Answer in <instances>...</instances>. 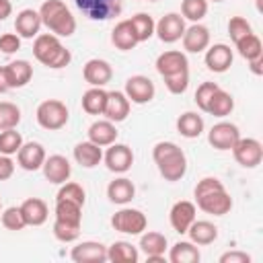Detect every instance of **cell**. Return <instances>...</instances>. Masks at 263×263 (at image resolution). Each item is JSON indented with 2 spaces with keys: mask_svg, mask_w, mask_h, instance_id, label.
Wrapping results in <instances>:
<instances>
[{
  "mask_svg": "<svg viewBox=\"0 0 263 263\" xmlns=\"http://www.w3.org/2000/svg\"><path fill=\"white\" fill-rule=\"evenodd\" d=\"M68 107L58 101V99H47L43 103H39L37 111H35V119L37 123L43 127V129H49V132H55V129H62L66 123H68Z\"/></svg>",
  "mask_w": 263,
  "mask_h": 263,
  "instance_id": "obj_5",
  "label": "cell"
},
{
  "mask_svg": "<svg viewBox=\"0 0 263 263\" xmlns=\"http://www.w3.org/2000/svg\"><path fill=\"white\" fill-rule=\"evenodd\" d=\"M107 261L111 263H138L140 251L127 240H115L111 247H107Z\"/></svg>",
  "mask_w": 263,
  "mask_h": 263,
  "instance_id": "obj_30",
  "label": "cell"
},
{
  "mask_svg": "<svg viewBox=\"0 0 263 263\" xmlns=\"http://www.w3.org/2000/svg\"><path fill=\"white\" fill-rule=\"evenodd\" d=\"M232 109H234V99H232V95L226 92L224 88H218V90L212 95L205 113H210V115H214V117H226V115L232 113Z\"/></svg>",
  "mask_w": 263,
  "mask_h": 263,
  "instance_id": "obj_36",
  "label": "cell"
},
{
  "mask_svg": "<svg viewBox=\"0 0 263 263\" xmlns=\"http://www.w3.org/2000/svg\"><path fill=\"white\" fill-rule=\"evenodd\" d=\"M10 86H8V78H6V68L0 66V95L2 92H8Z\"/></svg>",
  "mask_w": 263,
  "mask_h": 263,
  "instance_id": "obj_53",
  "label": "cell"
},
{
  "mask_svg": "<svg viewBox=\"0 0 263 263\" xmlns=\"http://www.w3.org/2000/svg\"><path fill=\"white\" fill-rule=\"evenodd\" d=\"M255 2H257V6H259V8H261V0H255Z\"/></svg>",
  "mask_w": 263,
  "mask_h": 263,
  "instance_id": "obj_54",
  "label": "cell"
},
{
  "mask_svg": "<svg viewBox=\"0 0 263 263\" xmlns=\"http://www.w3.org/2000/svg\"><path fill=\"white\" fill-rule=\"evenodd\" d=\"M238 138H240L238 125L230 123V121H218L208 132V142L216 150H232V146L238 142Z\"/></svg>",
  "mask_w": 263,
  "mask_h": 263,
  "instance_id": "obj_10",
  "label": "cell"
},
{
  "mask_svg": "<svg viewBox=\"0 0 263 263\" xmlns=\"http://www.w3.org/2000/svg\"><path fill=\"white\" fill-rule=\"evenodd\" d=\"M74 160L84 168H92L103 160V150H101V146L92 144L90 140L78 142L74 146Z\"/></svg>",
  "mask_w": 263,
  "mask_h": 263,
  "instance_id": "obj_29",
  "label": "cell"
},
{
  "mask_svg": "<svg viewBox=\"0 0 263 263\" xmlns=\"http://www.w3.org/2000/svg\"><path fill=\"white\" fill-rule=\"evenodd\" d=\"M70 259L76 263H105L107 247L97 240H82L70 251Z\"/></svg>",
  "mask_w": 263,
  "mask_h": 263,
  "instance_id": "obj_13",
  "label": "cell"
},
{
  "mask_svg": "<svg viewBox=\"0 0 263 263\" xmlns=\"http://www.w3.org/2000/svg\"><path fill=\"white\" fill-rule=\"evenodd\" d=\"M168 220L175 232L179 234H187V228L191 226V222L195 220V203L181 199L177 203H173L171 212H168Z\"/></svg>",
  "mask_w": 263,
  "mask_h": 263,
  "instance_id": "obj_19",
  "label": "cell"
},
{
  "mask_svg": "<svg viewBox=\"0 0 263 263\" xmlns=\"http://www.w3.org/2000/svg\"><path fill=\"white\" fill-rule=\"evenodd\" d=\"M185 18L179 14V12H168V14H164L158 23H156V27H154V33H156V37L162 41V43H175V41H179L181 37H183V33H185Z\"/></svg>",
  "mask_w": 263,
  "mask_h": 263,
  "instance_id": "obj_11",
  "label": "cell"
},
{
  "mask_svg": "<svg viewBox=\"0 0 263 263\" xmlns=\"http://www.w3.org/2000/svg\"><path fill=\"white\" fill-rule=\"evenodd\" d=\"M138 247H140V251L146 257H162L164 251H166V247H168V242H166V236L164 234L150 230V232H142Z\"/></svg>",
  "mask_w": 263,
  "mask_h": 263,
  "instance_id": "obj_33",
  "label": "cell"
},
{
  "mask_svg": "<svg viewBox=\"0 0 263 263\" xmlns=\"http://www.w3.org/2000/svg\"><path fill=\"white\" fill-rule=\"evenodd\" d=\"M148 2H158V0H148Z\"/></svg>",
  "mask_w": 263,
  "mask_h": 263,
  "instance_id": "obj_55",
  "label": "cell"
},
{
  "mask_svg": "<svg viewBox=\"0 0 263 263\" xmlns=\"http://www.w3.org/2000/svg\"><path fill=\"white\" fill-rule=\"evenodd\" d=\"M21 49V37L16 33H2L0 35V51L10 55Z\"/></svg>",
  "mask_w": 263,
  "mask_h": 263,
  "instance_id": "obj_48",
  "label": "cell"
},
{
  "mask_svg": "<svg viewBox=\"0 0 263 263\" xmlns=\"http://www.w3.org/2000/svg\"><path fill=\"white\" fill-rule=\"evenodd\" d=\"M129 105L132 103L123 90H111V92H107V103H105L103 115H105V119L119 123L129 115Z\"/></svg>",
  "mask_w": 263,
  "mask_h": 263,
  "instance_id": "obj_21",
  "label": "cell"
},
{
  "mask_svg": "<svg viewBox=\"0 0 263 263\" xmlns=\"http://www.w3.org/2000/svg\"><path fill=\"white\" fill-rule=\"evenodd\" d=\"M152 158L164 181H181L187 173V156L175 142H158L152 148Z\"/></svg>",
  "mask_w": 263,
  "mask_h": 263,
  "instance_id": "obj_2",
  "label": "cell"
},
{
  "mask_svg": "<svg viewBox=\"0 0 263 263\" xmlns=\"http://www.w3.org/2000/svg\"><path fill=\"white\" fill-rule=\"evenodd\" d=\"M212 2H222V0H212Z\"/></svg>",
  "mask_w": 263,
  "mask_h": 263,
  "instance_id": "obj_56",
  "label": "cell"
},
{
  "mask_svg": "<svg viewBox=\"0 0 263 263\" xmlns=\"http://www.w3.org/2000/svg\"><path fill=\"white\" fill-rule=\"evenodd\" d=\"M0 220H2V226L6 228V230H23L25 226H27V222H25V218H23V212H21V208H16V205H10V208H6L4 212H2V216H0Z\"/></svg>",
  "mask_w": 263,
  "mask_h": 263,
  "instance_id": "obj_43",
  "label": "cell"
},
{
  "mask_svg": "<svg viewBox=\"0 0 263 263\" xmlns=\"http://www.w3.org/2000/svg\"><path fill=\"white\" fill-rule=\"evenodd\" d=\"M187 234H189L191 242H195L199 247H205V245H212L218 238V228L210 220H193L191 226L187 228Z\"/></svg>",
  "mask_w": 263,
  "mask_h": 263,
  "instance_id": "obj_27",
  "label": "cell"
},
{
  "mask_svg": "<svg viewBox=\"0 0 263 263\" xmlns=\"http://www.w3.org/2000/svg\"><path fill=\"white\" fill-rule=\"evenodd\" d=\"M234 47H236V51L240 53V58H245L247 62H249V60H253V58L263 55L261 39H259L255 33H249V35H245L242 39H238V41L234 43Z\"/></svg>",
  "mask_w": 263,
  "mask_h": 263,
  "instance_id": "obj_37",
  "label": "cell"
},
{
  "mask_svg": "<svg viewBox=\"0 0 263 263\" xmlns=\"http://www.w3.org/2000/svg\"><path fill=\"white\" fill-rule=\"evenodd\" d=\"M21 146H23V136L16 132V127L0 129V154L12 156L18 152Z\"/></svg>",
  "mask_w": 263,
  "mask_h": 263,
  "instance_id": "obj_39",
  "label": "cell"
},
{
  "mask_svg": "<svg viewBox=\"0 0 263 263\" xmlns=\"http://www.w3.org/2000/svg\"><path fill=\"white\" fill-rule=\"evenodd\" d=\"M12 14V4L10 0H0V21H6Z\"/></svg>",
  "mask_w": 263,
  "mask_h": 263,
  "instance_id": "obj_52",
  "label": "cell"
},
{
  "mask_svg": "<svg viewBox=\"0 0 263 263\" xmlns=\"http://www.w3.org/2000/svg\"><path fill=\"white\" fill-rule=\"evenodd\" d=\"M249 33H253V29H251V23L245 16H232L228 21V35H230L232 43H236L238 39H242Z\"/></svg>",
  "mask_w": 263,
  "mask_h": 263,
  "instance_id": "obj_46",
  "label": "cell"
},
{
  "mask_svg": "<svg viewBox=\"0 0 263 263\" xmlns=\"http://www.w3.org/2000/svg\"><path fill=\"white\" fill-rule=\"evenodd\" d=\"M195 203L201 212L212 216H224L232 210V197L228 195L224 183L216 177H203L197 181L195 189Z\"/></svg>",
  "mask_w": 263,
  "mask_h": 263,
  "instance_id": "obj_1",
  "label": "cell"
},
{
  "mask_svg": "<svg viewBox=\"0 0 263 263\" xmlns=\"http://www.w3.org/2000/svg\"><path fill=\"white\" fill-rule=\"evenodd\" d=\"M181 70H189V62H187V55L183 51L168 49L156 58V72L160 76H168V74H175Z\"/></svg>",
  "mask_w": 263,
  "mask_h": 263,
  "instance_id": "obj_22",
  "label": "cell"
},
{
  "mask_svg": "<svg viewBox=\"0 0 263 263\" xmlns=\"http://www.w3.org/2000/svg\"><path fill=\"white\" fill-rule=\"evenodd\" d=\"M0 212H2V203H0Z\"/></svg>",
  "mask_w": 263,
  "mask_h": 263,
  "instance_id": "obj_57",
  "label": "cell"
},
{
  "mask_svg": "<svg viewBox=\"0 0 263 263\" xmlns=\"http://www.w3.org/2000/svg\"><path fill=\"white\" fill-rule=\"evenodd\" d=\"M203 60H205L208 70H212L216 74H222V72H226L232 66L234 55H232L230 45H226V43H214V45H208Z\"/></svg>",
  "mask_w": 263,
  "mask_h": 263,
  "instance_id": "obj_15",
  "label": "cell"
},
{
  "mask_svg": "<svg viewBox=\"0 0 263 263\" xmlns=\"http://www.w3.org/2000/svg\"><path fill=\"white\" fill-rule=\"evenodd\" d=\"M55 199H70V201H76V203H80V205H84V199H86V193H84V189H82V185H78V183H62V187H60V191H58V195H55Z\"/></svg>",
  "mask_w": 263,
  "mask_h": 263,
  "instance_id": "obj_44",
  "label": "cell"
},
{
  "mask_svg": "<svg viewBox=\"0 0 263 263\" xmlns=\"http://www.w3.org/2000/svg\"><path fill=\"white\" fill-rule=\"evenodd\" d=\"M111 43H113L117 49H121V51H129V49H134V47L140 43L138 37H136L134 27H132V23H129V18L119 21V23L113 27V31H111Z\"/></svg>",
  "mask_w": 263,
  "mask_h": 263,
  "instance_id": "obj_25",
  "label": "cell"
},
{
  "mask_svg": "<svg viewBox=\"0 0 263 263\" xmlns=\"http://www.w3.org/2000/svg\"><path fill=\"white\" fill-rule=\"evenodd\" d=\"M53 236L60 242H74L80 236V226H72V224H66V222L55 220L53 222Z\"/></svg>",
  "mask_w": 263,
  "mask_h": 263,
  "instance_id": "obj_45",
  "label": "cell"
},
{
  "mask_svg": "<svg viewBox=\"0 0 263 263\" xmlns=\"http://www.w3.org/2000/svg\"><path fill=\"white\" fill-rule=\"evenodd\" d=\"M103 160H105V164H107V168L111 173H119L121 175V173H127L132 168V164H134V152H132V148L127 144L113 142L107 148V152L103 154Z\"/></svg>",
  "mask_w": 263,
  "mask_h": 263,
  "instance_id": "obj_12",
  "label": "cell"
},
{
  "mask_svg": "<svg viewBox=\"0 0 263 263\" xmlns=\"http://www.w3.org/2000/svg\"><path fill=\"white\" fill-rule=\"evenodd\" d=\"M162 80H164V86L171 95H183L189 86V70H181V72L162 76Z\"/></svg>",
  "mask_w": 263,
  "mask_h": 263,
  "instance_id": "obj_42",
  "label": "cell"
},
{
  "mask_svg": "<svg viewBox=\"0 0 263 263\" xmlns=\"http://www.w3.org/2000/svg\"><path fill=\"white\" fill-rule=\"evenodd\" d=\"M234 160L245 168H255L263 160V146L255 138H238V142L232 146Z\"/></svg>",
  "mask_w": 263,
  "mask_h": 263,
  "instance_id": "obj_8",
  "label": "cell"
},
{
  "mask_svg": "<svg viewBox=\"0 0 263 263\" xmlns=\"http://www.w3.org/2000/svg\"><path fill=\"white\" fill-rule=\"evenodd\" d=\"M33 55L39 64L51 68V70H60L66 68L72 62V53L68 47L62 45L60 37L53 33H39L33 41Z\"/></svg>",
  "mask_w": 263,
  "mask_h": 263,
  "instance_id": "obj_3",
  "label": "cell"
},
{
  "mask_svg": "<svg viewBox=\"0 0 263 263\" xmlns=\"http://www.w3.org/2000/svg\"><path fill=\"white\" fill-rule=\"evenodd\" d=\"M220 86L216 84V82H201L199 86H197V90H195V103H197V107L205 113V109H208V103H210V99H212V95L218 90Z\"/></svg>",
  "mask_w": 263,
  "mask_h": 263,
  "instance_id": "obj_47",
  "label": "cell"
},
{
  "mask_svg": "<svg viewBox=\"0 0 263 263\" xmlns=\"http://www.w3.org/2000/svg\"><path fill=\"white\" fill-rule=\"evenodd\" d=\"M205 14H208V0H183L181 2L183 18H187L191 23H199Z\"/></svg>",
  "mask_w": 263,
  "mask_h": 263,
  "instance_id": "obj_40",
  "label": "cell"
},
{
  "mask_svg": "<svg viewBox=\"0 0 263 263\" xmlns=\"http://www.w3.org/2000/svg\"><path fill=\"white\" fill-rule=\"evenodd\" d=\"M220 263H251V255L245 251H228L220 255Z\"/></svg>",
  "mask_w": 263,
  "mask_h": 263,
  "instance_id": "obj_49",
  "label": "cell"
},
{
  "mask_svg": "<svg viewBox=\"0 0 263 263\" xmlns=\"http://www.w3.org/2000/svg\"><path fill=\"white\" fill-rule=\"evenodd\" d=\"M117 134H119V132H117L115 123L109 121V119H97V121L90 123V127H88V140H90L92 144L101 146V148L111 146V144L117 140Z\"/></svg>",
  "mask_w": 263,
  "mask_h": 263,
  "instance_id": "obj_23",
  "label": "cell"
},
{
  "mask_svg": "<svg viewBox=\"0 0 263 263\" xmlns=\"http://www.w3.org/2000/svg\"><path fill=\"white\" fill-rule=\"evenodd\" d=\"M43 175L49 183H55V185H62L70 179L72 175V164L66 156L62 154H51V156H45V162H43Z\"/></svg>",
  "mask_w": 263,
  "mask_h": 263,
  "instance_id": "obj_14",
  "label": "cell"
},
{
  "mask_svg": "<svg viewBox=\"0 0 263 263\" xmlns=\"http://www.w3.org/2000/svg\"><path fill=\"white\" fill-rule=\"evenodd\" d=\"M16 162L25 171H39L45 162V148L39 142H23L16 152Z\"/></svg>",
  "mask_w": 263,
  "mask_h": 263,
  "instance_id": "obj_17",
  "label": "cell"
},
{
  "mask_svg": "<svg viewBox=\"0 0 263 263\" xmlns=\"http://www.w3.org/2000/svg\"><path fill=\"white\" fill-rule=\"evenodd\" d=\"M129 23H132V27H134L136 37H138L140 43H142V41H148V39L154 35L156 23H154V18H152L148 12H138V14H134V16L129 18Z\"/></svg>",
  "mask_w": 263,
  "mask_h": 263,
  "instance_id": "obj_38",
  "label": "cell"
},
{
  "mask_svg": "<svg viewBox=\"0 0 263 263\" xmlns=\"http://www.w3.org/2000/svg\"><path fill=\"white\" fill-rule=\"evenodd\" d=\"M21 123V109L14 103H0V129H10Z\"/></svg>",
  "mask_w": 263,
  "mask_h": 263,
  "instance_id": "obj_41",
  "label": "cell"
},
{
  "mask_svg": "<svg viewBox=\"0 0 263 263\" xmlns=\"http://www.w3.org/2000/svg\"><path fill=\"white\" fill-rule=\"evenodd\" d=\"M55 220L80 226L82 224V205L70 199H55Z\"/></svg>",
  "mask_w": 263,
  "mask_h": 263,
  "instance_id": "obj_34",
  "label": "cell"
},
{
  "mask_svg": "<svg viewBox=\"0 0 263 263\" xmlns=\"http://www.w3.org/2000/svg\"><path fill=\"white\" fill-rule=\"evenodd\" d=\"M107 197L109 201L117 203V205H125L129 203L134 197H136V187L129 179L125 177H119V179H113L109 185H107Z\"/></svg>",
  "mask_w": 263,
  "mask_h": 263,
  "instance_id": "obj_26",
  "label": "cell"
},
{
  "mask_svg": "<svg viewBox=\"0 0 263 263\" xmlns=\"http://www.w3.org/2000/svg\"><path fill=\"white\" fill-rule=\"evenodd\" d=\"M181 41H183V49L185 51H189V53H201L210 45V29L205 25H201V23H193L191 27L185 29Z\"/></svg>",
  "mask_w": 263,
  "mask_h": 263,
  "instance_id": "obj_16",
  "label": "cell"
},
{
  "mask_svg": "<svg viewBox=\"0 0 263 263\" xmlns=\"http://www.w3.org/2000/svg\"><path fill=\"white\" fill-rule=\"evenodd\" d=\"M14 173V162L10 160V156H4L0 154V181H6L10 179Z\"/></svg>",
  "mask_w": 263,
  "mask_h": 263,
  "instance_id": "obj_50",
  "label": "cell"
},
{
  "mask_svg": "<svg viewBox=\"0 0 263 263\" xmlns=\"http://www.w3.org/2000/svg\"><path fill=\"white\" fill-rule=\"evenodd\" d=\"M107 103V90L103 86H90L82 95V109L88 115H103Z\"/></svg>",
  "mask_w": 263,
  "mask_h": 263,
  "instance_id": "obj_35",
  "label": "cell"
},
{
  "mask_svg": "<svg viewBox=\"0 0 263 263\" xmlns=\"http://www.w3.org/2000/svg\"><path fill=\"white\" fill-rule=\"evenodd\" d=\"M18 208L23 212V218H25L27 226H41V224H45V220L49 216L47 203L43 199H39V197H29Z\"/></svg>",
  "mask_w": 263,
  "mask_h": 263,
  "instance_id": "obj_24",
  "label": "cell"
},
{
  "mask_svg": "<svg viewBox=\"0 0 263 263\" xmlns=\"http://www.w3.org/2000/svg\"><path fill=\"white\" fill-rule=\"evenodd\" d=\"M41 16H39V10H33V8H23L16 18H14V31L21 39H33L39 35V29H41Z\"/></svg>",
  "mask_w": 263,
  "mask_h": 263,
  "instance_id": "obj_20",
  "label": "cell"
},
{
  "mask_svg": "<svg viewBox=\"0 0 263 263\" xmlns=\"http://www.w3.org/2000/svg\"><path fill=\"white\" fill-rule=\"evenodd\" d=\"M111 226L117 232L136 236V234H142L146 230L148 220H146V214L136 210V208H121L119 212H115L111 216Z\"/></svg>",
  "mask_w": 263,
  "mask_h": 263,
  "instance_id": "obj_6",
  "label": "cell"
},
{
  "mask_svg": "<svg viewBox=\"0 0 263 263\" xmlns=\"http://www.w3.org/2000/svg\"><path fill=\"white\" fill-rule=\"evenodd\" d=\"M125 97L129 99V103H136V105H146L154 99L156 95V88H154V82L144 76V74H136V76H129L125 80Z\"/></svg>",
  "mask_w": 263,
  "mask_h": 263,
  "instance_id": "obj_9",
  "label": "cell"
},
{
  "mask_svg": "<svg viewBox=\"0 0 263 263\" xmlns=\"http://www.w3.org/2000/svg\"><path fill=\"white\" fill-rule=\"evenodd\" d=\"M199 259H201V253H199L197 245L191 240H179L168 251L171 263H197Z\"/></svg>",
  "mask_w": 263,
  "mask_h": 263,
  "instance_id": "obj_31",
  "label": "cell"
},
{
  "mask_svg": "<svg viewBox=\"0 0 263 263\" xmlns=\"http://www.w3.org/2000/svg\"><path fill=\"white\" fill-rule=\"evenodd\" d=\"M4 68H6V78H8L10 88H21L29 84V80L33 78V66L27 60H14L6 64Z\"/></svg>",
  "mask_w": 263,
  "mask_h": 263,
  "instance_id": "obj_28",
  "label": "cell"
},
{
  "mask_svg": "<svg viewBox=\"0 0 263 263\" xmlns=\"http://www.w3.org/2000/svg\"><path fill=\"white\" fill-rule=\"evenodd\" d=\"M43 27L58 37H70L76 31V18L62 0H45L39 8Z\"/></svg>",
  "mask_w": 263,
  "mask_h": 263,
  "instance_id": "obj_4",
  "label": "cell"
},
{
  "mask_svg": "<svg viewBox=\"0 0 263 263\" xmlns=\"http://www.w3.org/2000/svg\"><path fill=\"white\" fill-rule=\"evenodd\" d=\"M177 132L183 136V138H199L201 132H203V117L195 111H185L183 115H179L177 119Z\"/></svg>",
  "mask_w": 263,
  "mask_h": 263,
  "instance_id": "obj_32",
  "label": "cell"
},
{
  "mask_svg": "<svg viewBox=\"0 0 263 263\" xmlns=\"http://www.w3.org/2000/svg\"><path fill=\"white\" fill-rule=\"evenodd\" d=\"M249 68H251V72H253L255 76H261V74H263V55L249 60Z\"/></svg>",
  "mask_w": 263,
  "mask_h": 263,
  "instance_id": "obj_51",
  "label": "cell"
},
{
  "mask_svg": "<svg viewBox=\"0 0 263 263\" xmlns=\"http://www.w3.org/2000/svg\"><path fill=\"white\" fill-rule=\"evenodd\" d=\"M74 4L90 21H109L123 10V0H74Z\"/></svg>",
  "mask_w": 263,
  "mask_h": 263,
  "instance_id": "obj_7",
  "label": "cell"
},
{
  "mask_svg": "<svg viewBox=\"0 0 263 263\" xmlns=\"http://www.w3.org/2000/svg\"><path fill=\"white\" fill-rule=\"evenodd\" d=\"M82 76L84 80L90 84V86H105L107 82H111L113 78V68L107 60H99V58H92L84 64L82 68Z\"/></svg>",
  "mask_w": 263,
  "mask_h": 263,
  "instance_id": "obj_18",
  "label": "cell"
}]
</instances>
